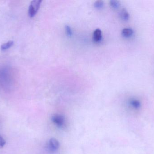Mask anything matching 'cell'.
Listing matches in <instances>:
<instances>
[{
  "label": "cell",
  "instance_id": "obj_7",
  "mask_svg": "<svg viewBox=\"0 0 154 154\" xmlns=\"http://www.w3.org/2000/svg\"><path fill=\"white\" fill-rule=\"evenodd\" d=\"M14 44L13 41H9L6 43H4L1 46V50L2 51L6 50L11 47Z\"/></svg>",
  "mask_w": 154,
  "mask_h": 154
},
{
  "label": "cell",
  "instance_id": "obj_5",
  "mask_svg": "<svg viewBox=\"0 0 154 154\" xmlns=\"http://www.w3.org/2000/svg\"><path fill=\"white\" fill-rule=\"evenodd\" d=\"M133 30L130 28H126L123 29L122 31V36L124 37L128 38L132 36Z\"/></svg>",
  "mask_w": 154,
  "mask_h": 154
},
{
  "label": "cell",
  "instance_id": "obj_3",
  "mask_svg": "<svg viewBox=\"0 0 154 154\" xmlns=\"http://www.w3.org/2000/svg\"><path fill=\"white\" fill-rule=\"evenodd\" d=\"M60 147L59 142L55 138H52L50 139L46 145V148L49 151L55 152Z\"/></svg>",
  "mask_w": 154,
  "mask_h": 154
},
{
  "label": "cell",
  "instance_id": "obj_12",
  "mask_svg": "<svg viewBox=\"0 0 154 154\" xmlns=\"http://www.w3.org/2000/svg\"><path fill=\"white\" fill-rule=\"evenodd\" d=\"M6 141L5 140H4V138L0 135V146L1 147H3L6 145Z\"/></svg>",
  "mask_w": 154,
  "mask_h": 154
},
{
  "label": "cell",
  "instance_id": "obj_2",
  "mask_svg": "<svg viewBox=\"0 0 154 154\" xmlns=\"http://www.w3.org/2000/svg\"><path fill=\"white\" fill-rule=\"evenodd\" d=\"M51 120L55 126L60 128H63L65 126L66 122L64 116L61 114H55L52 116Z\"/></svg>",
  "mask_w": 154,
  "mask_h": 154
},
{
  "label": "cell",
  "instance_id": "obj_8",
  "mask_svg": "<svg viewBox=\"0 0 154 154\" xmlns=\"http://www.w3.org/2000/svg\"><path fill=\"white\" fill-rule=\"evenodd\" d=\"M130 104L131 106L135 109H137L140 108V103L138 100H131L130 101Z\"/></svg>",
  "mask_w": 154,
  "mask_h": 154
},
{
  "label": "cell",
  "instance_id": "obj_9",
  "mask_svg": "<svg viewBox=\"0 0 154 154\" xmlns=\"http://www.w3.org/2000/svg\"><path fill=\"white\" fill-rule=\"evenodd\" d=\"M110 5L114 9H117L120 6V3L118 1L111 0L110 1Z\"/></svg>",
  "mask_w": 154,
  "mask_h": 154
},
{
  "label": "cell",
  "instance_id": "obj_10",
  "mask_svg": "<svg viewBox=\"0 0 154 154\" xmlns=\"http://www.w3.org/2000/svg\"><path fill=\"white\" fill-rule=\"evenodd\" d=\"M104 5V1H97L94 3V6L96 9H100L103 7Z\"/></svg>",
  "mask_w": 154,
  "mask_h": 154
},
{
  "label": "cell",
  "instance_id": "obj_11",
  "mask_svg": "<svg viewBox=\"0 0 154 154\" xmlns=\"http://www.w3.org/2000/svg\"><path fill=\"white\" fill-rule=\"evenodd\" d=\"M65 30L67 36H72L73 33H72V29L70 26L69 25H66L65 26Z\"/></svg>",
  "mask_w": 154,
  "mask_h": 154
},
{
  "label": "cell",
  "instance_id": "obj_4",
  "mask_svg": "<svg viewBox=\"0 0 154 154\" xmlns=\"http://www.w3.org/2000/svg\"><path fill=\"white\" fill-rule=\"evenodd\" d=\"M102 32L100 29H97L93 32V38L94 41L99 42L102 39Z\"/></svg>",
  "mask_w": 154,
  "mask_h": 154
},
{
  "label": "cell",
  "instance_id": "obj_1",
  "mask_svg": "<svg viewBox=\"0 0 154 154\" xmlns=\"http://www.w3.org/2000/svg\"><path fill=\"white\" fill-rule=\"evenodd\" d=\"M42 1L41 0H33L31 1L28 9V15L30 17H33L37 14Z\"/></svg>",
  "mask_w": 154,
  "mask_h": 154
},
{
  "label": "cell",
  "instance_id": "obj_6",
  "mask_svg": "<svg viewBox=\"0 0 154 154\" xmlns=\"http://www.w3.org/2000/svg\"><path fill=\"white\" fill-rule=\"evenodd\" d=\"M119 15H120V18L122 20H123L126 21V20H128V19H129V14L127 11V10L124 9L121 10V11H120V14H119Z\"/></svg>",
  "mask_w": 154,
  "mask_h": 154
}]
</instances>
